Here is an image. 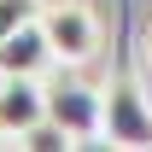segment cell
Listing matches in <instances>:
<instances>
[{
    "label": "cell",
    "mask_w": 152,
    "mask_h": 152,
    "mask_svg": "<svg viewBox=\"0 0 152 152\" xmlns=\"http://www.w3.org/2000/svg\"><path fill=\"white\" fill-rule=\"evenodd\" d=\"M23 18H29V0H0V41L12 35V29H18Z\"/></svg>",
    "instance_id": "obj_7"
},
{
    "label": "cell",
    "mask_w": 152,
    "mask_h": 152,
    "mask_svg": "<svg viewBox=\"0 0 152 152\" xmlns=\"http://www.w3.org/2000/svg\"><path fill=\"white\" fill-rule=\"evenodd\" d=\"M41 29H47L53 58L64 70H76V64H88V58L99 53V18L88 6H76V0H53V6L41 12Z\"/></svg>",
    "instance_id": "obj_1"
},
{
    "label": "cell",
    "mask_w": 152,
    "mask_h": 152,
    "mask_svg": "<svg viewBox=\"0 0 152 152\" xmlns=\"http://www.w3.org/2000/svg\"><path fill=\"white\" fill-rule=\"evenodd\" d=\"M47 117H53V123H64L76 140H88V134L105 129V94H94L88 82L64 76V82H53V88H47Z\"/></svg>",
    "instance_id": "obj_3"
},
{
    "label": "cell",
    "mask_w": 152,
    "mask_h": 152,
    "mask_svg": "<svg viewBox=\"0 0 152 152\" xmlns=\"http://www.w3.org/2000/svg\"><path fill=\"white\" fill-rule=\"evenodd\" d=\"M105 134L117 146H152V111L134 94V82H117V94L105 99Z\"/></svg>",
    "instance_id": "obj_5"
},
{
    "label": "cell",
    "mask_w": 152,
    "mask_h": 152,
    "mask_svg": "<svg viewBox=\"0 0 152 152\" xmlns=\"http://www.w3.org/2000/svg\"><path fill=\"white\" fill-rule=\"evenodd\" d=\"M12 146H29V152H58V146H76V134L64 129V123H53V117H47V123H35L29 134H18Z\"/></svg>",
    "instance_id": "obj_6"
},
{
    "label": "cell",
    "mask_w": 152,
    "mask_h": 152,
    "mask_svg": "<svg viewBox=\"0 0 152 152\" xmlns=\"http://www.w3.org/2000/svg\"><path fill=\"white\" fill-rule=\"evenodd\" d=\"M146 58H152V29H146Z\"/></svg>",
    "instance_id": "obj_8"
},
{
    "label": "cell",
    "mask_w": 152,
    "mask_h": 152,
    "mask_svg": "<svg viewBox=\"0 0 152 152\" xmlns=\"http://www.w3.org/2000/svg\"><path fill=\"white\" fill-rule=\"evenodd\" d=\"M58 58H53V41L41 29V18H23L12 35L0 41V76H47Z\"/></svg>",
    "instance_id": "obj_4"
},
{
    "label": "cell",
    "mask_w": 152,
    "mask_h": 152,
    "mask_svg": "<svg viewBox=\"0 0 152 152\" xmlns=\"http://www.w3.org/2000/svg\"><path fill=\"white\" fill-rule=\"evenodd\" d=\"M47 123V82L41 76H0V146Z\"/></svg>",
    "instance_id": "obj_2"
}]
</instances>
